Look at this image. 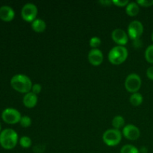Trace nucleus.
Masks as SVG:
<instances>
[{
  "label": "nucleus",
  "mask_w": 153,
  "mask_h": 153,
  "mask_svg": "<svg viewBox=\"0 0 153 153\" xmlns=\"http://www.w3.org/2000/svg\"><path fill=\"white\" fill-rule=\"evenodd\" d=\"M102 140L108 146H115L120 143L122 140V133L119 129L110 128L103 133Z\"/></svg>",
  "instance_id": "20e7f679"
},
{
  "label": "nucleus",
  "mask_w": 153,
  "mask_h": 153,
  "mask_svg": "<svg viewBox=\"0 0 153 153\" xmlns=\"http://www.w3.org/2000/svg\"><path fill=\"white\" fill-rule=\"evenodd\" d=\"M42 91V86L40 84H34L32 85V88H31V92L34 93V94L37 95V94H40Z\"/></svg>",
  "instance_id": "393cba45"
},
{
  "label": "nucleus",
  "mask_w": 153,
  "mask_h": 153,
  "mask_svg": "<svg viewBox=\"0 0 153 153\" xmlns=\"http://www.w3.org/2000/svg\"><path fill=\"white\" fill-rule=\"evenodd\" d=\"M88 61L92 65L99 66L102 63L104 56L102 52L99 49H92L88 52Z\"/></svg>",
  "instance_id": "9b49d317"
},
{
  "label": "nucleus",
  "mask_w": 153,
  "mask_h": 153,
  "mask_svg": "<svg viewBox=\"0 0 153 153\" xmlns=\"http://www.w3.org/2000/svg\"><path fill=\"white\" fill-rule=\"evenodd\" d=\"M18 142V134L12 128H5L0 132V144L4 149H11Z\"/></svg>",
  "instance_id": "f03ea898"
},
{
  "label": "nucleus",
  "mask_w": 153,
  "mask_h": 153,
  "mask_svg": "<svg viewBox=\"0 0 153 153\" xmlns=\"http://www.w3.org/2000/svg\"><path fill=\"white\" fill-rule=\"evenodd\" d=\"M10 85L15 91L27 94L31 91L33 85L28 76L23 74H16L10 79Z\"/></svg>",
  "instance_id": "f257e3e1"
},
{
  "label": "nucleus",
  "mask_w": 153,
  "mask_h": 153,
  "mask_svg": "<svg viewBox=\"0 0 153 153\" xmlns=\"http://www.w3.org/2000/svg\"><path fill=\"white\" fill-rule=\"evenodd\" d=\"M15 12L10 6L2 5L0 7V18L4 21H11L14 18Z\"/></svg>",
  "instance_id": "f8f14e48"
},
{
  "label": "nucleus",
  "mask_w": 153,
  "mask_h": 153,
  "mask_svg": "<svg viewBox=\"0 0 153 153\" xmlns=\"http://www.w3.org/2000/svg\"><path fill=\"white\" fill-rule=\"evenodd\" d=\"M129 100L131 105H133L134 106H138L143 102V96L141 95V94L137 92L131 94V97H130Z\"/></svg>",
  "instance_id": "dca6fc26"
},
{
  "label": "nucleus",
  "mask_w": 153,
  "mask_h": 153,
  "mask_svg": "<svg viewBox=\"0 0 153 153\" xmlns=\"http://www.w3.org/2000/svg\"><path fill=\"white\" fill-rule=\"evenodd\" d=\"M112 2L115 5L119 6V7H124V6L126 7L127 4L129 3V1L128 0H112Z\"/></svg>",
  "instance_id": "b1692460"
},
{
  "label": "nucleus",
  "mask_w": 153,
  "mask_h": 153,
  "mask_svg": "<svg viewBox=\"0 0 153 153\" xmlns=\"http://www.w3.org/2000/svg\"><path fill=\"white\" fill-rule=\"evenodd\" d=\"M111 37L118 46H124L128 41V37L126 32L122 28H115L111 33Z\"/></svg>",
  "instance_id": "9d476101"
},
{
  "label": "nucleus",
  "mask_w": 153,
  "mask_h": 153,
  "mask_svg": "<svg viewBox=\"0 0 153 153\" xmlns=\"http://www.w3.org/2000/svg\"><path fill=\"white\" fill-rule=\"evenodd\" d=\"M0 131H1V123H0Z\"/></svg>",
  "instance_id": "c756f323"
},
{
  "label": "nucleus",
  "mask_w": 153,
  "mask_h": 153,
  "mask_svg": "<svg viewBox=\"0 0 153 153\" xmlns=\"http://www.w3.org/2000/svg\"><path fill=\"white\" fill-rule=\"evenodd\" d=\"M152 41H153V32H152Z\"/></svg>",
  "instance_id": "c85d7f7f"
},
{
  "label": "nucleus",
  "mask_w": 153,
  "mask_h": 153,
  "mask_svg": "<svg viewBox=\"0 0 153 153\" xmlns=\"http://www.w3.org/2000/svg\"><path fill=\"white\" fill-rule=\"evenodd\" d=\"M145 58L150 64H153V44L149 45L145 51Z\"/></svg>",
  "instance_id": "aec40b11"
},
{
  "label": "nucleus",
  "mask_w": 153,
  "mask_h": 153,
  "mask_svg": "<svg viewBox=\"0 0 153 153\" xmlns=\"http://www.w3.org/2000/svg\"><path fill=\"white\" fill-rule=\"evenodd\" d=\"M137 3L143 7H150L153 5V0H137Z\"/></svg>",
  "instance_id": "5701e85b"
},
{
  "label": "nucleus",
  "mask_w": 153,
  "mask_h": 153,
  "mask_svg": "<svg viewBox=\"0 0 153 153\" xmlns=\"http://www.w3.org/2000/svg\"><path fill=\"white\" fill-rule=\"evenodd\" d=\"M120 153H140V151L133 145L126 144L121 148Z\"/></svg>",
  "instance_id": "a211bd4d"
},
{
  "label": "nucleus",
  "mask_w": 153,
  "mask_h": 153,
  "mask_svg": "<svg viewBox=\"0 0 153 153\" xmlns=\"http://www.w3.org/2000/svg\"><path fill=\"white\" fill-rule=\"evenodd\" d=\"M100 3H101L102 4H103V5H110L111 4H112V1H111V0H101V1H100Z\"/></svg>",
  "instance_id": "bb28decb"
},
{
  "label": "nucleus",
  "mask_w": 153,
  "mask_h": 153,
  "mask_svg": "<svg viewBox=\"0 0 153 153\" xmlns=\"http://www.w3.org/2000/svg\"><path fill=\"white\" fill-rule=\"evenodd\" d=\"M124 124H125V120L120 115L115 116L112 120V126L116 129H119V128H122Z\"/></svg>",
  "instance_id": "f3484780"
},
{
  "label": "nucleus",
  "mask_w": 153,
  "mask_h": 153,
  "mask_svg": "<svg viewBox=\"0 0 153 153\" xmlns=\"http://www.w3.org/2000/svg\"><path fill=\"white\" fill-rule=\"evenodd\" d=\"M141 79L136 73H131L126 77L125 81V88L128 92L137 93L141 87Z\"/></svg>",
  "instance_id": "39448f33"
},
{
  "label": "nucleus",
  "mask_w": 153,
  "mask_h": 153,
  "mask_svg": "<svg viewBox=\"0 0 153 153\" xmlns=\"http://www.w3.org/2000/svg\"><path fill=\"white\" fill-rule=\"evenodd\" d=\"M31 143H32L31 139L28 136H22L19 139V144L22 148H25V149L29 148L31 146Z\"/></svg>",
  "instance_id": "6ab92c4d"
},
{
  "label": "nucleus",
  "mask_w": 153,
  "mask_h": 153,
  "mask_svg": "<svg viewBox=\"0 0 153 153\" xmlns=\"http://www.w3.org/2000/svg\"><path fill=\"white\" fill-rule=\"evenodd\" d=\"M143 32V25L138 20H133L128 26V34L132 40L140 39Z\"/></svg>",
  "instance_id": "6e6552de"
},
{
  "label": "nucleus",
  "mask_w": 153,
  "mask_h": 153,
  "mask_svg": "<svg viewBox=\"0 0 153 153\" xmlns=\"http://www.w3.org/2000/svg\"><path fill=\"white\" fill-rule=\"evenodd\" d=\"M123 134L128 140H135L140 137V131L136 126L133 125V124H128L123 127Z\"/></svg>",
  "instance_id": "1a4fd4ad"
},
{
  "label": "nucleus",
  "mask_w": 153,
  "mask_h": 153,
  "mask_svg": "<svg viewBox=\"0 0 153 153\" xmlns=\"http://www.w3.org/2000/svg\"><path fill=\"white\" fill-rule=\"evenodd\" d=\"M31 28L36 32H43L46 28V23L43 19L37 18L31 22Z\"/></svg>",
  "instance_id": "4468645a"
},
{
  "label": "nucleus",
  "mask_w": 153,
  "mask_h": 153,
  "mask_svg": "<svg viewBox=\"0 0 153 153\" xmlns=\"http://www.w3.org/2000/svg\"><path fill=\"white\" fill-rule=\"evenodd\" d=\"M38 10L37 6L33 3H26L23 5L21 10L22 18L26 22H32L34 19H37V15Z\"/></svg>",
  "instance_id": "423d86ee"
},
{
  "label": "nucleus",
  "mask_w": 153,
  "mask_h": 153,
  "mask_svg": "<svg viewBox=\"0 0 153 153\" xmlns=\"http://www.w3.org/2000/svg\"><path fill=\"white\" fill-rule=\"evenodd\" d=\"M38 98L36 94H34L32 92H28L25 94L22 99V102L25 107L28 108H32L37 105Z\"/></svg>",
  "instance_id": "ddd939ff"
},
{
  "label": "nucleus",
  "mask_w": 153,
  "mask_h": 153,
  "mask_svg": "<svg viewBox=\"0 0 153 153\" xmlns=\"http://www.w3.org/2000/svg\"><path fill=\"white\" fill-rule=\"evenodd\" d=\"M146 76L150 80L153 81V66H151L146 70Z\"/></svg>",
  "instance_id": "a878e982"
},
{
  "label": "nucleus",
  "mask_w": 153,
  "mask_h": 153,
  "mask_svg": "<svg viewBox=\"0 0 153 153\" xmlns=\"http://www.w3.org/2000/svg\"><path fill=\"white\" fill-rule=\"evenodd\" d=\"M31 123H32V121H31V117H29L28 116L22 117L20 119V121H19L20 125L22 126V127H24V128H27V127L31 126Z\"/></svg>",
  "instance_id": "4be33fe9"
},
{
  "label": "nucleus",
  "mask_w": 153,
  "mask_h": 153,
  "mask_svg": "<svg viewBox=\"0 0 153 153\" xmlns=\"http://www.w3.org/2000/svg\"><path fill=\"white\" fill-rule=\"evenodd\" d=\"M126 11L127 14L129 15V16H136V15L138 14L139 11H140V7H139L138 4L137 2H134V1L129 2L126 7Z\"/></svg>",
  "instance_id": "2eb2a0df"
},
{
  "label": "nucleus",
  "mask_w": 153,
  "mask_h": 153,
  "mask_svg": "<svg viewBox=\"0 0 153 153\" xmlns=\"http://www.w3.org/2000/svg\"><path fill=\"white\" fill-rule=\"evenodd\" d=\"M128 49L123 46H116L108 52V60L112 64L118 65L126 60L128 57Z\"/></svg>",
  "instance_id": "7ed1b4c3"
},
{
  "label": "nucleus",
  "mask_w": 153,
  "mask_h": 153,
  "mask_svg": "<svg viewBox=\"0 0 153 153\" xmlns=\"http://www.w3.org/2000/svg\"><path fill=\"white\" fill-rule=\"evenodd\" d=\"M101 43H102L101 39H100L99 37H97V36L91 37L89 42L90 46H91L93 49H97V48L101 45Z\"/></svg>",
  "instance_id": "412c9836"
},
{
  "label": "nucleus",
  "mask_w": 153,
  "mask_h": 153,
  "mask_svg": "<svg viewBox=\"0 0 153 153\" xmlns=\"http://www.w3.org/2000/svg\"><path fill=\"white\" fill-rule=\"evenodd\" d=\"M21 114L16 109L13 108H7L1 113V118L5 123L9 124L17 123L20 121Z\"/></svg>",
  "instance_id": "0eeeda50"
},
{
  "label": "nucleus",
  "mask_w": 153,
  "mask_h": 153,
  "mask_svg": "<svg viewBox=\"0 0 153 153\" xmlns=\"http://www.w3.org/2000/svg\"><path fill=\"white\" fill-rule=\"evenodd\" d=\"M139 151H140V152H141V153H147V152H148L147 148H146V146H142V147L140 148V149Z\"/></svg>",
  "instance_id": "cd10ccee"
}]
</instances>
